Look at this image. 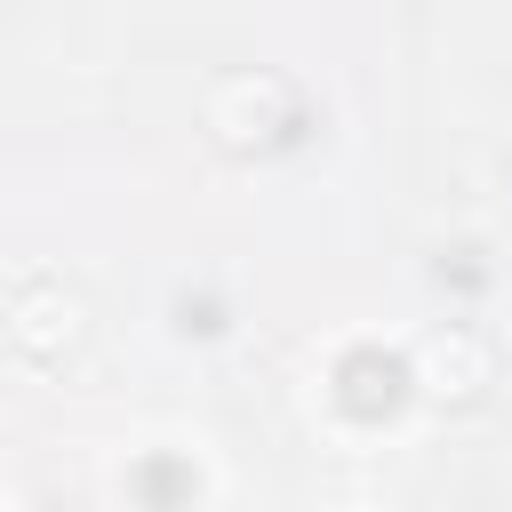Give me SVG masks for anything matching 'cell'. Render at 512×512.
<instances>
[{"label":"cell","instance_id":"cell-1","mask_svg":"<svg viewBox=\"0 0 512 512\" xmlns=\"http://www.w3.org/2000/svg\"><path fill=\"white\" fill-rule=\"evenodd\" d=\"M208 128H216L224 144H264V136H280V128H288V80H272V72H232V80H216Z\"/></svg>","mask_w":512,"mask_h":512},{"label":"cell","instance_id":"cell-2","mask_svg":"<svg viewBox=\"0 0 512 512\" xmlns=\"http://www.w3.org/2000/svg\"><path fill=\"white\" fill-rule=\"evenodd\" d=\"M80 336V304L64 296V288H16V352H32V360H56L64 344Z\"/></svg>","mask_w":512,"mask_h":512},{"label":"cell","instance_id":"cell-3","mask_svg":"<svg viewBox=\"0 0 512 512\" xmlns=\"http://www.w3.org/2000/svg\"><path fill=\"white\" fill-rule=\"evenodd\" d=\"M416 376H424L440 400H472V392L488 384V352H480V336L448 328V336H432V344L416 352Z\"/></svg>","mask_w":512,"mask_h":512}]
</instances>
